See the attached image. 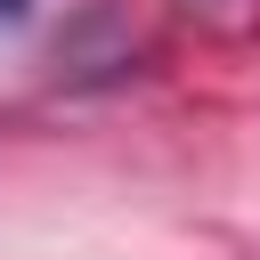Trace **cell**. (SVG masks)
Instances as JSON below:
<instances>
[{"instance_id":"obj_1","label":"cell","mask_w":260,"mask_h":260,"mask_svg":"<svg viewBox=\"0 0 260 260\" xmlns=\"http://www.w3.org/2000/svg\"><path fill=\"white\" fill-rule=\"evenodd\" d=\"M24 8H32V0H0V24H16V16H24Z\"/></svg>"}]
</instances>
